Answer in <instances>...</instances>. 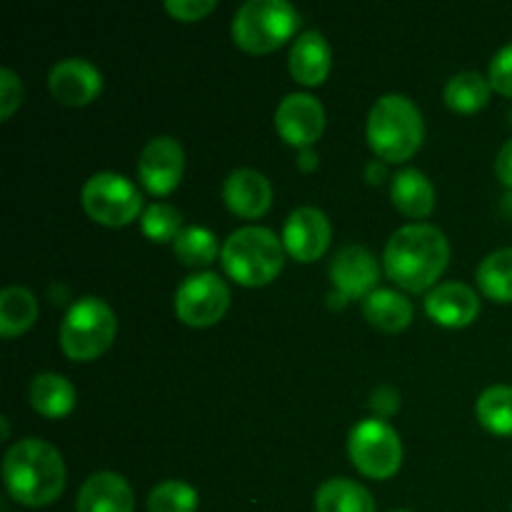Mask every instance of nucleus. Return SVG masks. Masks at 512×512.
Instances as JSON below:
<instances>
[{
    "mask_svg": "<svg viewBox=\"0 0 512 512\" xmlns=\"http://www.w3.org/2000/svg\"><path fill=\"white\" fill-rule=\"evenodd\" d=\"M38 318V300L23 285H8L0 293V333L5 338L20 335Z\"/></svg>",
    "mask_w": 512,
    "mask_h": 512,
    "instance_id": "5701e85b",
    "label": "nucleus"
},
{
    "mask_svg": "<svg viewBox=\"0 0 512 512\" xmlns=\"http://www.w3.org/2000/svg\"><path fill=\"white\" fill-rule=\"evenodd\" d=\"M490 85L512 98V43L503 45L490 63Z\"/></svg>",
    "mask_w": 512,
    "mask_h": 512,
    "instance_id": "c756f323",
    "label": "nucleus"
},
{
    "mask_svg": "<svg viewBox=\"0 0 512 512\" xmlns=\"http://www.w3.org/2000/svg\"><path fill=\"white\" fill-rule=\"evenodd\" d=\"M448 258L450 245L443 230L428 223H410L390 235L383 263L400 288L420 293L440 278Z\"/></svg>",
    "mask_w": 512,
    "mask_h": 512,
    "instance_id": "f257e3e1",
    "label": "nucleus"
},
{
    "mask_svg": "<svg viewBox=\"0 0 512 512\" xmlns=\"http://www.w3.org/2000/svg\"><path fill=\"white\" fill-rule=\"evenodd\" d=\"M223 200L243 218H260L273 203V188L260 170L235 168L223 183Z\"/></svg>",
    "mask_w": 512,
    "mask_h": 512,
    "instance_id": "dca6fc26",
    "label": "nucleus"
},
{
    "mask_svg": "<svg viewBox=\"0 0 512 512\" xmlns=\"http://www.w3.org/2000/svg\"><path fill=\"white\" fill-rule=\"evenodd\" d=\"M398 403H400L398 393H395L393 388H388V385H383V388H378L373 393V403L370 405H373L380 415H390L398 410Z\"/></svg>",
    "mask_w": 512,
    "mask_h": 512,
    "instance_id": "473e14b6",
    "label": "nucleus"
},
{
    "mask_svg": "<svg viewBox=\"0 0 512 512\" xmlns=\"http://www.w3.org/2000/svg\"><path fill=\"white\" fill-rule=\"evenodd\" d=\"M300 15L288 0H248L235 10L233 38L250 53H268L298 30Z\"/></svg>",
    "mask_w": 512,
    "mask_h": 512,
    "instance_id": "39448f33",
    "label": "nucleus"
},
{
    "mask_svg": "<svg viewBox=\"0 0 512 512\" xmlns=\"http://www.w3.org/2000/svg\"><path fill=\"white\" fill-rule=\"evenodd\" d=\"M150 512H195L198 510V493L193 485L183 480H163L148 495Z\"/></svg>",
    "mask_w": 512,
    "mask_h": 512,
    "instance_id": "cd10ccee",
    "label": "nucleus"
},
{
    "mask_svg": "<svg viewBox=\"0 0 512 512\" xmlns=\"http://www.w3.org/2000/svg\"><path fill=\"white\" fill-rule=\"evenodd\" d=\"M298 165L303 170H313L315 168V150L313 148H303V150H300Z\"/></svg>",
    "mask_w": 512,
    "mask_h": 512,
    "instance_id": "f704fd0d",
    "label": "nucleus"
},
{
    "mask_svg": "<svg viewBox=\"0 0 512 512\" xmlns=\"http://www.w3.org/2000/svg\"><path fill=\"white\" fill-rule=\"evenodd\" d=\"M30 405L45 418H63L75 408V388L58 373H40L30 383Z\"/></svg>",
    "mask_w": 512,
    "mask_h": 512,
    "instance_id": "aec40b11",
    "label": "nucleus"
},
{
    "mask_svg": "<svg viewBox=\"0 0 512 512\" xmlns=\"http://www.w3.org/2000/svg\"><path fill=\"white\" fill-rule=\"evenodd\" d=\"M318 512H375V500L360 483L348 478H330L315 493Z\"/></svg>",
    "mask_w": 512,
    "mask_h": 512,
    "instance_id": "4be33fe9",
    "label": "nucleus"
},
{
    "mask_svg": "<svg viewBox=\"0 0 512 512\" xmlns=\"http://www.w3.org/2000/svg\"><path fill=\"white\" fill-rule=\"evenodd\" d=\"M390 195H393L395 208L403 210L410 218H425L435 205L433 183L418 168H403L395 173Z\"/></svg>",
    "mask_w": 512,
    "mask_h": 512,
    "instance_id": "6ab92c4d",
    "label": "nucleus"
},
{
    "mask_svg": "<svg viewBox=\"0 0 512 512\" xmlns=\"http://www.w3.org/2000/svg\"><path fill=\"white\" fill-rule=\"evenodd\" d=\"M393 512H410V510H393Z\"/></svg>",
    "mask_w": 512,
    "mask_h": 512,
    "instance_id": "e433bc0d",
    "label": "nucleus"
},
{
    "mask_svg": "<svg viewBox=\"0 0 512 512\" xmlns=\"http://www.w3.org/2000/svg\"><path fill=\"white\" fill-rule=\"evenodd\" d=\"M215 8V0H165V10L178 20H200Z\"/></svg>",
    "mask_w": 512,
    "mask_h": 512,
    "instance_id": "2f4dec72",
    "label": "nucleus"
},
{
    "mask_svg": "<svg viewBox=\"0 0 512 512\" xmlns=\"http://www.w3.org/2000/svg\"><path fill=\"white\" fill-rule=\"evenodd\" d=\"M225 273L240 285H265L283 268V243L263 225L233 230L220 250Z\"/></svg>",
    "mask_w": 512,
    "mask_h": 512,
    "instance_id": "20e7f679",
    "label": "nucleus"
},
{
    "mask_svg": "<svg viewBox=\"0 0 512 512\" xmlns=\"http://www.w3.org/2000/svg\"><path fill=\"white\" fill-rule=\"evenodd\" d=\"M480 425L495 435H512V385H493L475 403Z\"/></svg>",
    "mask_w": 512,
    "mask_h": 512,
    "instance_id": "a878e982",
    "label": "nucleus"
},
{
    "mask_svg": "<svg viewBox=\"0 0 512 512\" xmlns=\"http://www.w3.org/2000/svg\"><path fill=\"white\" fill-rule=\"evenodd\" d=\"M383 178H385V165L380 163V160H373V163L368 165V180L370 183H380Z\"/></svg>",
    "mask_w": 512,
    "mask_h": 512,
    "instance_id": "c9c22d12",
    "label": "nucleus"
},
{
    "mask_svg": "<svg viewBox=\"0 0 512 512\" xmlns=\"http://www.w3.org/2000/svg\"><path fill=\"white\" fill-rule=\"evenodd\" d=\"M330 63H333V53L323 33L305 30L295 38L290 48V73L298 83L320 85L328 78Z\"/></svg>",
    "mask_w": 512,
    "mask_h": 512,
    "instance_id": "a211bd4d",
    "label": "nucleus"
},
{
    "mask_svg": "<svg viewBox=\"0 0 512 512\" xmlns=\"http://www.w3.org/2000/svg\"><path fill=\"white\" fill-rule=\"evenodd\" d=\"M118 330L113 308L95 295L75 300L60 325V345L73 360H93L110 348Z\"/></svg>",
    "mask_w": 512,
    "mask_h": 512,
    "instance_id": "423d86ee",
    "label": "nucleus"
},
{
    "mask_svg": "<svg viewBox=\"0 0 512 512\" xmlns=\"http://www.w3.org/2000/svg\"><path fill=\"white\" fill-rule=\"evenodd\" d=\"M378 260L363 245H345L335 253L330 263V278H333L335 290H340L348 298L365 295L368 298L378 283Z\"/></svg>",
    "mask_w": 512,
    "mask_h": 512,
    "instance_id": "4468645a",
    "label": "nucleus"
},
{
    "mask_svg": "<svg viewBox=\"0 0 512 512\" xmlns=\"http://www.w3.org/2000/svg\"><path fill=\"white\" fill-rule=\"evenodd\" d=\"M100 70L85 58H63L50 68L48 88L65 105H85L100 93Z\"/></svg>",
    "mask_w": 512,
    "mask_h": 512,
    "instance_id": "ddd939ff",
    "label": "nucleus"
},
{
    "mask_svg": "<svg viewBox=\"0 0 512 512\" xmlns=\"http://www.w3.org/2000/svg\"><path fill=\"white\" fill-rule=\"evenodd\" d=\"M275 128L288 143L300 150L310 148L325 128V110L318 98L308 93H290L275 110Z\"/></svg>",
    "mask_w": 512,
    "mask_h": 512,
    "instance_id": "9b49d317",
    "label": "nucleus"
},
{
    "mask_svg": "<svg viewBox=\"0 0 512 512\" xmlns=\"http://www.w3.org/2000/svg\"><path fill=\"white\" fill-rule=\"evenodd\" d=\"M23 100V85L10 68L0 70V118L8 120Z\"/></svg>",
    "mask_w": 512,
    "mask_h": 512,
    "instance_id": "7c9ffc66",
    "label": "nucleus"
},
{
    "mask_svg": "<svg viewBox=\"0 0 512 512\" xmlns=\"http://www.w3.org/2000/svg\"><path fill=\"white\" fill-rule=\"evenodd\" d=\"M140 225H143V233L153 240H175L178 233L183 230V215L175 205L170 203H153L143 210V218H140Z\"/></svg>",
    "mask_w": 512,
    "mask_h": 512,
    "instance_id": "c85d7f7f",
    "label": "nucleus"
},
{
    "mask_svg": "<svg viewBox=\"0 0 512 512\" xmlns=\"http://www.w3.org/2000/svg\"><path fill=\"white\" fill-rule=\"evenodd\" d=\"M495 173L508 188H512V138L500 148L498 160H495Z\"/></svg>",
    "mask_w": 512,
    "mask_h": 512,
    "instance_id": "72a5a7b5",
    "label": "nucleus"
},
{
    "mask_svg": "<svg viewBox=\"0 0 512 512\" xmlns=\"http://www.w3.org/2000/svg\"><path fill=\"white\" fill-rule=\"evenodd\" d=\"M185 170V153L183 145L170 135H158L148 140L145 148L140 150L138 158V175L140 183L155 195H165L180 183Z\"/></svg>",
    "mask_w": 512,
    "mask_h": 512,
    "instance_id": "9d476101",
    "label": "nucleus"
},
{
    "mask_svg": "<svg viewBox=\"0 0 512 512\" xmlns=\"http://www.w3.org/2000/svg\"><path fill=\"white\" fill-rule=\"evenodd\" d=\"M475 278L488 298L512 303V248H500L480 260Z\"/></svg>",
    "mask_w": 512,
    "mask_h": 512,
    "instance_id": "b1692460",
    "label": "nucleus"
},
{
    "mask_svg": "<svg viewBox=\"0 0 512 512\" xmlns=\"http://www.w3.org/2000/svg\"><path fill=\"white\" fill-rule=\"evenodd\" d=\"M5 488L18 503L40 508L50 505L65 488V463L55 445L25 438L10 445L3 460Z\"/></svg>",
    "mask_w": 512,
    "mask_h": 512,
    "instance_id": "f03ea898",
    "label": "nucleus"
},
{
    "mask_svg": "<svg viewBox=\"0 0 512 512\" xmlns=\"http://www.w3.org/2000/svg\"><path fill=\"white\" fill-rule=\"evenodd\" d=\"M363 313L375 328L398 333V330L408 328L410 320H413V303L405 295H400L398 290L375 288L363 300Z\"/></svg>",
    "mask_w": 512,
    "mask_h": 512,
    "instance_id": "412c9836",
    "label": "nucleus"
},
{
    "mask_svg": "<svg viewBox=\"0 0 512 512\" xmlns=\"http://www.w3.org/2000/svg\"><path fill=\"white\" fill-rule=\"evenodd\" d=\"M173 250L185 265H208L218 255V238L203 225H188L173 240Z\"/></svg>",
    "mask_w": 512,
    "mask_h": 512,
    "instance_id": "bb28decb",
    "label": "nucleus"
},
{
    "mask_svg": "<svg viewBox=\"0 0 512 512\" xmlns=\"http://www.w3.org/2000/svg\"><path fill=\"white\" fill-rule=\"evenodd\" d=\"M230 305V290L218 273H193L175 290V313L193 328L218 323Z\"/></svg>",
    "mask_w": 512,
    "mask_h": 512,
    "instance_id": "1a4fd4ad",
    "label": "nucleus"
},
{
    "mask_svg": "<svg viewBox=\"0 0 512 512\" xmlns=\"http://www.w3.org/2000/svg\"><path fill=\"white\" fill-rule=\"evenodd\" d=\"M510 123H512V110H510Z\"/></svg>",
    "mask_w": 512,
    "mask_h": 512,
    "instance_id": "4c0bfd02",
    "label": "nucleus"
},
{
    "mask_svg": "<svg viewBox=\"0 0 512 512\" xmlns=\"http://www.w3.org/2000/svg\"><path fill=\"white\" fill-rule=\"evenodd\" d=\"M425 310L430 318L448 328H463L470 325L480 313V298L470 285L465 283H440L425 298Z\"/></svg>",
    "mask_w": 512,
    "mask_h": 512,
    "instance_id": "2eb2a0df",
    "label": "nucleus"
},
{
    "mask_svg": "<svg viewBox=\"0 0 512 512\" xmlns=\"http://www.w3.org/2000/svg\"><path fill=\"white\" fill-rule=\"evenodd\" d=\"M80 200H83L85 213L103 225L130 223L140 213V205H143V195H140L138 185L125 178V175L110 173V170L90 175L85 180Z\"/></svg>",
    "mask_w": 512,
    "mask_h": 512,
    "instance_id": "6e6552de",
    "label": "nucleus"
},
{
    "mask_svg": "<svg viewBox=\"0 0 512 512\" xmlns=\"http://www.w3.org/2000/svg\"><path fill=\"white\" fill-rule=\"evenodd\" d=\"M133 508L135 498L128 480L110 470L90 475L75 500L78 512H133Z\"/></svg>",
    "mask_w": 512,
    "mask_h": 512,
    "instance_id": "f3484780",
    "label": "nucleus"
},
{
    "mask_svg": "<svg viewBox=\"0 0 512 512\" xmlns=\"http://www.w3.org/2000/svg\"><path fill=\"white\" fill-rule=\"evenodd\" d=\"M350 460L368 478H390L403 463V443L383 418H365L348 435Z\"/></svg>",
    "mask_w": 512,
    "mask_h": 512,
    "instance_id": "0eeeda50",
    "label": "nucleus"
},
{
    "mask_svg": "<svg viewBox=\"0 0 512 512\" xmlns=\"http://www.w3.org/2000/svg\"><path fill=\"white\" fill-rule=\"evenodd\" d=\"M445 103L460 113H475L490 100V83L475 70H463L445 83Z\"/></svg>",
    "mask_w": 512,
    "mask_h": 512,
    "instance_id": "393cba45",
    "label": "nucleus"
},
{
    "mask_svg": "<svg viewBox=\"0 0 512 512\" xmlns=\"http://www.w3.org/2000/svg\"><path fill=\"white\" fill-rule=\"evenodd\" d=\"M330 220L328 215L313 205H300L288 215L283 228V245L300 263L318 260L330 245Z\"/></svg>",
    "mask_w": 512,
    "mask_h": 512,
    "instance_id": "f8f14e48",
    "label": "nucleus"
},
{
    "mask_svg": "<svg viewBox=\"0 0 512 512\" xmlns=\"http://www.w3.org/2000/svg\"><path fill=\"white\" fill-rule=\"evenodd\" d=\"M425 135L418 105L400 93L375 100L368 115V140L383 160H405L420 148Z\"/></svg>",
    "mask_w": 512,
    "mask_h": 512,
    "instance_id": "7ed1b4c3",
    "label": "nucleus"
}]
</instances>
